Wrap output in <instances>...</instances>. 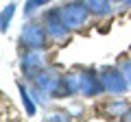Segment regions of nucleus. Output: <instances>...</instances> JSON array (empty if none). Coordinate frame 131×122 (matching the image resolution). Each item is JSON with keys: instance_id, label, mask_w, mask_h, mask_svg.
I'll list each match as a JSON object with an SVG mask.
<instances>
[{"instance_id": "obj_1", "label": "nucleus", "mask_w": 131, "mask_h": 122, "mask_svg": "<svg viewBox=\"0 0 131 122\" xmlns=\"http://www.w3.org/2000/svg\"><path fill=\"white\" fill-rule=\"evenodd\" d=\"M66 81H68V87H70L72 94H81V96H88V98L105 92L101 72L92 70V68H72L66 74Z\"/></svg>"}, {"instance_id": "obj_2", "label": "nucleus", "mask_w": 131, "mask_h": 122, "mask_svg": "<svg viewBox=\"0 0 131 122\" xmlns=\"http://www.w3.org/2000/svg\"><path fill=\"white\" fill-rule=\"evenodd\" d=\"M59 11H61V18H63V22L68 24L70 31H79L81 26H85L90 13H92L85 0H70L68 5L59 7Z\"/></svg>"}, {"instance_id": "obj_3", "label": "nucleus", "mask_w": 131, "mask_h": 122, "mask_svg": "<svg viewBox=\"0 0 131 122\" xmlns=\"http://www.w3.org/2000/svg\"><path fill=\"white\" fill-rule=\"evenodd\" d=\"M101 81H103V89L107 94H125L129 89V83H127L125 74H122L120 68H112V66H105L101 68Z\"/></svg>"}, {"instance_id": "obj_4", "label": "nucleus", "mask_w": 131, "mask_h": 122, "mask_svg": "<svg viewBox=\"0 0 131 122\" xmlns=\"http://www.w3.org/2000/svg\"><path fill=\"white\" fill-rule=\"evenodd\" d=\"M44 28H46L48 37H52L55 42H63V39L68 37V33H70V28H68V24L63 22L59 9L46 11V15H44Z\"/></svg>"}, {"instance_id": "obj_5", "label": "nucleus", "mask_w": 131, "mask_h": 122, "mask_svg": "<svg viewBox=\"0 0 131 122\" xmlns=\"http://www.w3.org/2000/svg\"><path fill=\"white\" fill-rule=\"evenodd\" d=\"M42 50H44V48H26V52L22 55V63H20V68H22V72L31 81L37 76L39 70L46 68V57H44Z\"/></svg>"}, {"instance_id": "obj_6", "label": "nucleus", "mask_w": 131, "mask_h": 122, "mask_svg": "<svg viewBox=\"0 0 131 122\" xmlns=\"http://www.w3.org/2000/svg\"><path fill=\"white\" fill-rule=\"evenodd\" d=\"M46 37H48L46 28L35 22L24 24L22 33H20V42H22L24 48H44L46 46Z\"/></svg>"}, {"instance_id": "obj_7", "label": "nucleus", "mask_w": 131, "mask_h": 122, "mask_svg": "<svg viewBox=\"0 0 131 122\" xmlns=\"http://www.w3.org/2000/svg\"><path fill=\"white\" fill-rule=\"evenodd\" d=\"M59 81H61L59 70L46 66L44 70L37 72V76H35V79H33V85H35L39 92H44L46 96H52V94H55V89H57V85H59Z\"/></svg>"}, {"instance_id": "obj_8", "label": "nucleus", "mask_w": 131, "mask_h": 122, "mask_svg": "<svg viewBox=\"0 0 131 122\" xmlns=\"http://www.w3.org/2000/svg\"><path fill=\"white\" fill-rule=\"evenodd\" d=\"M105 109H107L109 116H114V118H122V116H125V113L131 109V105L127 103V100H114V103H109Z\"/></svg>"}, {"instance_id": "obj_9", "label": "nucleus", "mask_w": 131, "mask_h": 122, "mask_svg": "<svg viewBox=\"0 0 131 122\" xmlns=\"http://www.w3.org/2000/svg\"><path fill=\"white\" fill-rule=\"evenodd\" d=\"M94 15H107L112 11V5H109V0H85Z\"/></svg>"}, {"instance_id": "obj_10", "label": "nucleus", "mask_w": 131, "mask_h": 122, "mask_svg": "<svg viewBox=\"0 0 131 122\" xmlns=\"http://www.w3.org/2000/svg\"><path fill=\"white\" fill-rule=\"evenodd\" d=\"M18 89H20V96H22V105H24V109H26V113H28V116H35V103L31 100V94L26 92V87L20 83V85H18Z\"/></svg>"}, {"instance_id": "obj_11", "label": "nucleus", "mask_w": 131, "mask_h": 122, "mask_svg": "<svg viewBox=\"0 0 131 122\" xmlns=\"http://www.w3.org/2000/svg\"><path fill=\"white\" fill-rule=\"evenodd\" d=\"M13 11H15V5H13V2L7 5L5 9H2V20H0V31H2V33L9 31V22H11V18H13Z\"/></svg>"}, {"instance_id": "obj_12", "label": "nucleus", "mask_w": 131, "mask_h": 122, "mask_svg": "<svg viewBox=\"0 0 131 122\" xmlns=\"http://www.w3.org/2000/svg\"><path fill=\"white\" fill-rule=\"evenodd\" d=\"M48 2H52V0H26V5H24V15H33L35 9L48 5Z\"/></svg>"}, {"instance_id": "obj_13", "label": "nucleus", "mask_w": 131, "mask_h": 122, "mask_svg": "<svg viewBox=\"0 0 131 122\" xmlns=\"http://www.w3.org/2000/svg\"><path fill=\"white\" fill-rule=\"evenodd\" d=\"M120 70H122V74H125V79H127V83H129V87H131V59H120Z\"/></svg>"}, {"instance_id": "obj_14", "label": "nucleus", "mask_w": 131, "mask_h": 122, "mask_svg": "<svg viewBox=\"0 0 131 122\" xmlns=\"http://www.w3.org/2000/svg\"><path fill=\"white\" fill-rule=\"evenodd\" d=\"M70 116H66V113H52V116H48L46 120H68Z\"/></svg>"}, {"instance_id": "obj_15", "label": "nucleus", "mask_w": 131, "mask_h": 122, "mask_svg": "<svg viewBox=\"0 0 131 122\" xmlns=\"http://www.w3.org/2000/svg\"><path fill=\"white\" fill-rule=\"evenodd\" d=\"M120 120H131V109H129V111H127V113H125V116H122V118H120Z\"/></svg>"}, {"instance_id": "obj_16", "label": "nucleus", "mask_w": 131, "mask_h": 122, "mask_svg": "<svg viewBox=\"0 0 131 122\" xmlns=\"http://www.w3.org/2000/svg\"><path fill=\"white\" fill-rule=\"evenodd\" d=\"M122 5H127V7H131V0H122Z\"/></svg>"}]
</instances>
